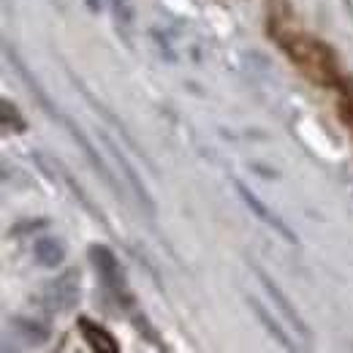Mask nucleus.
Wrapping results in <instances>:
<instances>
[{
  "mask_svg": "<svg viewBox=\"0 0 353 353\" xmlns=\"http://www.w3.org/2000/svg\"><path fill=\"white\" fill-rule=\"evenodd\" d=\"M79 291H82V283H79V269H65L60 272L54 280H49L41 291V305L52 312H65L79 302Z\"/></svg>",
  "mask_w": 353,
  "mask_h": 353,
  "instance_id": "nucleus-1",
  "label": "nucleus"
},
{
  "mask_svg": "<svg viewBox=\"0 0 353 353\" xmlns=\"http://www.w3.org/2000/svg\"><path fill=\"white\" fill-rule=\"evenodd\" d=\"M253 272H256V277H259L261 288L266 291V296L272 299V305H274V307H277V312L283 315V321H285V323H288V326H291V329H294V332H296L302 340H310V326L305 323V318L299 315V310L291 305V299L283 294V288H280V285H277V283H274V280L266 274L261 266H253Z\"/></svg>",
  "mask_w": 353,
  "mask_h": 353,
  "instance_id": "nucleus-2",
  "label": "nucleus"
},
{
  "mask_svg": "<svg viewBox=\"0 0 353 353\" xmlns=\"http://www.w3.org/2000/svg\"><path fill=\"white\" fill-rule=\"evenodd\" d=\"M234 188H236L239 199L245 201V207H248V210H250V212H253L259 221L264 223V225H269V228H272L277 236H283L288 245H299V236L291 231V225L283 221L277 212H272V210L266 207L264 201H261V199H259V196H256V193H253V190H250L245 182H239V179H236V182H234Z\"/></svg>",
  "mask_w": 353,
  "mask_h": 353,
  "instance_id": "nucleus-3",
  "label": "nucleus"
},
{
  "mask_svg": "<svg viewBox=\"0 0 353 353\" xmlns=\"http://www.w3.org/2000/svg\"><path fill=\"white\" fill-rule=\"evenodd\" d=\"M90 259H92V264H95V269H98L103 285H106L117 299H128L125 274H123V269H120L117 256H114L106 245H92V248H90Z\"/></svg>",
  "mask_w": 353,
  "mask_h": 353,
  "instance_id": "nucleus-4",
  "label": "nucleus"
},
{
  "mask_svg": "<svg viewBox=\"0 0 353 353\" xmlns=\"http://www.w3.org/2000/svg\"><path fill=\"white\" fill-rule=\"evenodd\" d=\"M101 141L106 144V150H109V152H112V158L117 161V169H120V174L125 176V182H128V188L133 190L136 201L141 204V210H144V212H147V215L152 218V215H155V201H152V196L147 193V188H144L141 176L136 174V169H133L131 163H128V158H125V155H123V152L117 150V144H114V141H112V139H109L106 133H101Z\"/></svg>",
  "mask_w": 353,
  "mask_h": 353,
  "instance_id": "nucleus-5",
  "label": "nucleus"
},
{
  "mask_svg": "<svg viewBox=\"0 0 353 353\" xmlns=\"http://www.w3.org/2000/svg\"><path fill=\"white\" fill-rule=\"evenodd\" d=\"M60 120H63V125L68 128V133L74 136V141H77V144L82 147V152H85V158L90 161V166L95 169V174L103 176V182H106V185H109V188H112L114 193H120V182H117V176H114L112 172H109L106 161H103V158L98 155V150L92 147V141H90L88 136H85V131H79V128H77V125H74V123H71L68 117H60Z\"/></svg>",
  "mask_w": 353,
  "mask_h": 353,
  "instance_id": "nucleus-6",
  "label": "nucleus"
},
{
  "mask_svg": "<svg viewBox=\"0 0 353 353\" xmlns=\"http://www.w3.org/2000/svg\"><path fill=\"white\" fill-rule=\"evenodd\" d=\"M248 305H250V310L256 312V318L261 321V326L269 332V337H272L274 343H280L288 353H299V345H296V340L291 337V332H288V329H285V326H283V323H280V321H277V318H274V315H272L256 296H248Z\"/></svg>",
  "mask_w": 353,
  "mask_h": 353,
  "instance_id": "nucleus-7",
  "label": "nucleus"
},
{
  "mask_svg": "<svg viewBox=\"0 0 353 353\" xmlns=\"http://www.w3.org/2000/svg\"><path fill=\"white\" fill-rule=\"evenodd\" d=\"M33 256H36V264L44 266V269H57L65 259V245L57 239V236H39L36 245H33Z\"/></svg>",
  "mask_w": 353,
  "mask_h": 353,
  "instance_id": "nucleus-8",
  "label": "nucleus"
},
{
  "mask_svg": "<svg viewBox=\"0 0 353 353\" xmlns=\"http://www.w3.org/2000/svg\"><path fill=\"white\" fill-rule=\"evenodd\" d=\"M79 329H82V334H85V340H88L90 348H92V353H120L117 340H114L103 326L92 323L90 318H82V321H79Z\"/></svg>",
  "mask_w": 353,
  "mask_h": 353,
  "instance_id": "nucleus-9",
  "label": "nucleus"
},
{
  "mask_svg": "<svg viewBox=\"0 0 353 353\" xmlns=\"http://www.w3.org/2000/svg\"><path fill=\"white\" fill-rule=\"evenodd\" d=\"M14 329L25 337L28 345H41L49 340V329L39 321H30V318H14Z\"/></svg>",
  "mask_w": 353,
  "mask_h": 353,
  "instance_id": "nucleus-10",
  "label": "nucleus"
},
{
  "mask_svg": "<svg viewBox=\"0 0 353 353\" xmlns=\"http://www.w3.org/2000/svg\"><path fill=\"white\" fill-rule=\"evenodd\" d=\"M351 353H353V348H351Z\"/></svg>",
  "mask_w": 353,
  "mask_h": 353,
  "instance_id": "nucleus-11",
  "label": "nucleus"
}]
</instances>
